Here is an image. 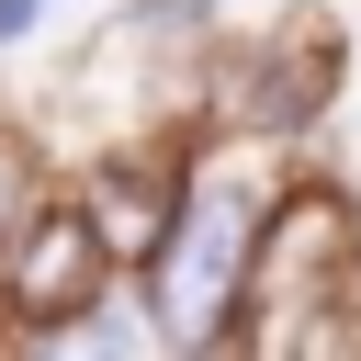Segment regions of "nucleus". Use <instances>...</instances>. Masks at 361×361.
<instances>
[{
	"label": "nucleus",
	"instance_id": "1",
	"mask_svg": "<svg viewBox=\"0 0 361 361\" xmlns=\"http://www.w3.org/2000/svg\"><path fill=\"white\" fill-rule=\"evenodd\" d=\"M271 203H282V180L259 169V147L180 158V203H169L158 248L135 259V305H147V327H158L169 361H214L237 338V305H248V259H259Z\"/></svg>",
	"mask_w": 361,
	"mask_h": 361
},
{
	"label": "nucleus",
	"instance_id": "2",
	"mask_svg": "<svg viewBox=\"0 0 361 361\" xmlns=\"http://www.w3.org/2000/svg\"><path fill=\"white\" fill-rule=\"evenodd\" d=\"M113 282H124V259L102 248V226H90V203H79V192H45V203L23 214V237L0 248V316H11L23 338H45V327L90 316Z\"/></svg>",
	"mask_w": 361,
	"mask_h": 361
},
{
	"label": "nucleus",
	"instance_id": "6",
	"mask_svg": "<svg viewBox=\"0 0 361 361\" xmlns=\"http://www.w3.org/2000/svg\"><path fill=\"white\" fill-rule=\"evenodd\" d=\"M34 203H45V192H34V147H23V135H0V248L23 237V214H34Z\"/></svg>",
	"mask_w": 361,
	"mask_h": 361
},
{
	"label": "nucleus",
	"instance_id": "5",
	"mask_svg": "<svg viewBox=\"0 0 361 361\" xmlns=\"http://www.w3.org/2000/svg\"><path fill=\"white\" fill-rule=\"evenodd\" d=\"M214 23V0H135L124 11V45H192Z\"/></svg>",
	"mask_w": 361,
	"mask_h": 361
},
{
	"label": "nucleus",
	"instance_id": "7",
	"mask_svg": "<svg viewBox=\"0 0 361 361\" xmlns=\"http://www.w3.org/2000/svg\"><path fill=\"white\" fill-rule=\"evenodd\" d=\"M34 23H45V0H0V45H23Z\"/></svg>",
	"mask_w": 361,
	"mask_h": 361
},
{
	"label": "nucleus",
	"instance_id": "3",
	"mask_svg": "<svg viewBox=\"0 0 361 361\" xmlns=\"http://www.w3.org/2000/svg\"><path fill=\"white\" fill-rule=\"evenodd\" d=\"M327 90H338V34L316 23V11H293L259 56H237V124L248 135H282V124H305V113H327Z\"/></svg>",
	"mask_w": 361,
	"mask_h": 361
},
{
	"label": "nucleus",
	"instance_id": "4",
	"mask_svg": "<svg viewBox=\"0 0 361 361\" xmlns=\"http://www.w3.org/2000/svg\"><path fill=\"white\" fill-rule=\"evenodd\" d=\"M23 350H34V361H169L158 327H147V305H135L124 282H113L90 316H68V327H45V338H23Z\"/></svg>",
	"mask_w": 361,
	"mask_h": 361
}]
</instances>
